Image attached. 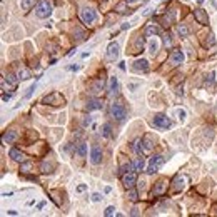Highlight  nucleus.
I'll return each instance as SVG.
<instances>
[{
    "label": "nucleus",
    "mask_w": 217,
    "mask_h": 217,
    "mask_svg": "<svg viewBox=\"0 0 217 217\" xmlns=\"http://www.w3.org/2000/svg\"><path fill=\"white\" fill-rule=\"evenodd\" d=\"M132 69H134L135 72H144V74H147V72H149V62H147L145 59H139V60H135V62H134Z\"/></svg>",
    "instance_id": "9b49d317"
},
{
    "label": "nucleus",
    "mask_w": 217,
    "mask_h": 217,
    "mask_svg": "<svg viewBox=\"0 0 217 217\" xmlns=\"http://www.w3.org/2000/svg\"><path fill=\"white\" fill-rule=\"evenodd\" d=\"M14 97V94H4V95H2V100H4V102H7V100H10V99Z\"/></svg>",
    "instance_id": "ea45409f"
},
{
    "label": "nucleus",
    "mask_w": 217,
    "mask_h": 217,
    "mask_svg": "<svg viewBox=\"0 0 217 217\" xmlns=\"http://www.w3.org/2000/svg\"><path fill=\"white\" fill-rule=\"evenodd\" d=\"M164 162H166V159H164L162 155H154V157L150 159V162H149V166H147V171H145V172H147L149 176H152V174H155V172L159 171L160 166H162Z\"/></svg>",
    "instance_id": "20e7f679"
},
{
    "label": "nucleus",
    "mask_w": 217,
    "mask_h": 217,
    "mask_svg": "<svg viewBox=\"0 0 217 217\" xmlns=\"http://www.w3.org/2000/svg\"><path fill=\"white\" fill-rule=\"evenodd\" d=\"M17 79H19V77L12 75V74H7L5 77H4V80H2V89L7 90V85H9L10 89H15L17 87Z\"/></svg>",
    "instance_id": "9d476101"
},
{
    "label": "nucleus",
    "mask_w": 217,
    "mask_h": 217,
    "mask_svg": "<svg viewBox=\"0 0 217 217\" xmlns=\"http://www.w3.org/2000/svg\"><path fill=\"white\" fill-rule=\"evenodd\" d=\"M9 155H10L12 160H15V162H24V159H25V155L22 154L20 150H17V149H10L9 150Z\"/></svg>",
    "instance_id": "f3484780"
},
{
    "label": "nucleus",
    "mask_w": 217,
    "mask_h": 217,
    "mask_svg": "<svg viewBox=\"0 0 217 217\" xmlns=\"http://www.w3.org/2000/svg\"><path fill=\"white\" fill-rule=\"evenodd\" d=\"M75 152H77L79 157H85V155H87V144H84V142L77 144V147H75Z\"/></svg>",
    "instance_id": "412c9836"
},
{
    "label": "nucleus",
    "mask_w": 217,
    "mask_h": 217,
    "mask_svg": "<svg viewBox=\"0 0 217 217\" xmlns=\"http://www.w3.org/2000/svg\"><path fill=\"white\" fill-rule=\"evenodd\" d=\"M157 50H159V44L155 42V39H152V40L149 42V52L152 54V55H155V54H157Z\"/></svg>",
    "instance_id": "393cba45"
},
{
    "label": "nucleus",
    "mask_w": 217,
    "mask_h": 217,
    "mask_svg": "<svg viewBox=\"0 0 217 217\" xmlns=\"http://www.w3.org/2000/svg\"><path fill=\"white\" fill-rule=\"evenodd\" d=\"M15 139H17V134L14 132V130H9V132H5V134H4V137H2L4 144H12V142H14Z\"/></svg>",
    "instance_id": "6ab92c4d"
},
{
    "label": "nucleus",
    "mask_w": 217,
    "mask_h": 217,
    "mask_svg": "<svg viewBox=\"0 0 217 217\" xmlns=\"http://www.w3.org/2000/svg\"><path fill=\"white\" fill-rule=\"evenodd\" d=\"M132 166H134L135 172H139V171H142V169L145 167V160L142 159V157H139V159H135L134 162H132Z\"/></svg>",
    "instance_id": "4be33fe9"
},
{
    "label": "nucleus",
    "mask_w": 217,
    "mask_h": 217,
    "mask_svg": "<svg viewBox=\"0 0 217 217\" xmlns=\"http://www.w3.org/2000/svg\"><path fill=\"white\" fill-rule=\"evenodd\" d=\"M166 189H167V184L164 181H160L159 184L154 187V194H155V196H160V194H164V191H166Z\"/></svg>",
    "instance_id": "5701e85b"
},
{
    "label": "nucleus",
    "mask_w": 217,
    "mask_h": 217,
    "mask_svg": "<svg viewBox=\"0 0 217 217\" xmlns=\"http://www.w3.org/2000/svg\"><path fill=\"white\" fill-rule=\"evenodd\" d=\"M100 199H102V197H100V194H94V196H92V201L94 202H99Z\"/></svg>",
    "instance_id": "37998d69"
},
{
    "label": "nucleus",
    "mask_w": 217,
    "mask_h": 217,
    "mask_svg": "<svg viewBox=\"0 0 217 217\" xmlns=\"http://www.w3.org/2000/svg\"><path fill=\"white\" fill-rule=\"evenodd\" d=\"M79 17H80V20L85 24V25H92L95 19H97V14L94 9H82V10L79 12Z\"/></svg>",
    "instance_id": "f03ea898"
},
{
    "label": "nucleus",
    "mask_w": 217,
    "mask_h": 217,
    "mask_svg": "<svg viewBox=\"0 0 217 217\" xmlns=\"http://www.w3.org/2000/svg\"><path fill=\"white\" fill-rule=\"evenodd\" d=\"M75 35H77V39H82V37H84V32L82 30H77V32H75Z\"/></svg>",
    "instance_id": "a18cd8bd"
},
{
    "label": "nucleus",
    "mask_w": 217,
    "mask_h": 217,
    "mask_svg": "<svg viewBox=\"0 0 217 217\" xmlns=\"http://www.w3.org/2000/svg\"><path fill=\"white\" fill-rule=\"evenodd\" d=\"M117 57H119V44L110 42V45L107 47V59L108 60H115Z\"/></svg>",
    "instance_id": "f8f14e48"
},
{
    "label": "nucleus",
    "mask_w": 217,
    "mask_h": 217,
    "mask_svg": "<svg viewBox=\"0 0 217 217\" xmlns=\"http://www.w3.org/2000/svg\"><path fill=\"white\" fill-rule=\"evenodd\" d=\"M117 12H119V14H124L125 12V4H119V5H117Z\"/></svg>",
    "instance_id": "a19ab883"
},
{
    "label": "nucleus",
    "mask_w": 217,
    "mask_h": 217,
    "mask_svg": "<svg viewBox=\"0 0 217 217\" xmlns=\"http://www.w3.org/2000/svg\"><path fill=\"white\" fill-rule=\"evenodd\" d=\"M177 34H179V37H187L191 34V30H189V27L186 24H179L177 25Z\"/></svg>",
    "instance_id": "aec40b11"
},
{
    "label": "nucleus",
    "mask_w": 217,
    "mask_h": 217,
    "mask_svg": "<svg viewBox=\"0 0 217 217\" xmlns=\"http://www.w3.org/2000/svg\"><path fill=\"white\" fill-rule=\"evenodd\" d=\"M17 77L20 79V80H27V79L30 77V72H29L27 69H20V70H19V74H17Z\"/></svg>",
    "instance_id": "cd10ccee"
},
{
    "label": "nucleus",
    "mask_w": 217,
    "mask_h": 217,
    "mask_svg": "<svg viewBox=\"0 0 217 217\" xmlns=\"http://www.w3.org/2000/svg\"><path fill=\"white\" fill-rule=\"evenodd\" d=\"M35 5V0H22V9L24 10H30Z\"/></svg>",
    "instance_id": "7c9ffc66"
},
{
    "label": "nucleus",
    "mask_w": 217,
    "mask_h": 217,
    "mask_svg": "<svg viewBox=\"0 0 217 217\" xmlns=\"http://www.w3.org/2000/svg\"><path fill=\"white\" fill-rule=\"evenodd\" d=\"M184 52L179 50V49H176V50L171 52V55H169V60H171L172 65H181L182 62H184Z\"/></svg>",
    "instance_id": "6e6552de"
},
{
    "label": "nucleus",
    "mask_w": 217,
    "mask_h": 217,
    "mask_svg": "<svg viewBox=\"0 0 217 217\" xmlns=\"http://www.w3.org/2000/svg\"><path fill=\"white\" fill-rule=\"evenodd\" d=\"M117 92H119V80H117V77H110L108 79V94L115 95Z\"/></svg>",
    "instance_id": "ddd939ff"
},
{
    "label": "nucleus",
    "mask_w": 217,
    "mask_h": 217,
    "mask_svg": "<svg viewBox=\"0 0 217 217\" xmlns=\"http://www.w3.org/2000/svg\"><path fill=\"white\" fill-rule=\"evenodd\" d=\"M20 172L22 174H30L32 172V164L30 162H24V164L20 166Z\"/></svg>",
    "instance_id": "c756f323"
},
{
    "label": "nucleus",
    "mask_w": 217,
    "mask_h": 217,
    "mask_svg": "<svg viewBox=\"0 0 217 217\" xmlns=\"http://www.w3.org/2000/svg\"><path fill=\"white\" fill-rule=\"evenodd\" d=\"M104 214H105V216H107V217L114 216V214H115V207H112V206H110V207H107V209H105V212H104Z\"/></svg>",
    "instance_id": "e433bc0d"
},
{
    "label": "nucleus",
    "mask_w": 217,
    "mask_h": 217,
    "mask_svg": "<svg viewBox=\"0 0 217 217\" xmlns=\"http://www.w3.org/2000/svg\"><path fill=\"white\" fill-rule=\"evenodd\" d=\"M152 147H154V142L150 140V137H145V139L142 140V154L150 152V150H152Z\"/></svg>",
    "instance_id": "a211bd4d"
},
{
    "label": "nucleus",
    "mask_w": 217,
    "mask_h": 217,
    "mask_svg": "<svg viewBox=\"0 0 217 217\" xmlns=\"http://www.w3.org/2000/svg\"><path fill=\"white\" fill-rule=\"evenodd\" d=\"M194 15H196V19L199 20V24H202V25L209 24V17H207V14H206L204 10L197 9V10H194Z\"/></svg>",
    "instance_id": "4468645a"
},
{
    "label": "nucleus",
    "mask_w": 217,
    "mask_h": 217,
    "mask_svg": "<svg viewBox=\"0 0 217 217\" xmlns=\"http://www.w3.org/2000/svg\"><path fill=\"white\" fill-rule=\"evenodd\" d=\"M35 14L39 19H47L52 15V5L49 0H40L35 7Z\"/></svg>",
    "instance_id": "f257e3e1"
},
{
    "label": "nucleus",
    "mask_w": 217,
    "mask_h": 217,
    "mask_svg": "<svg viewBox=\"0 0 217 217\" xmlns=\"http://www.w3.org/2000/svg\"><path fill=\"white\" fill-rule=\"evenodd\" d=\"M135 2H139V0H127V4H135Z\"/></svg>",
    "instance_id": "de8ad7c7"
},
{
    "label": "nucleus",
    "mask_w": 217,
    "mask_h": 217,
    "mask_svg": "<svg viewBox=\"0 0 217 217\" xmlns=\"http://www.w3.org/2000/svg\"><path fill=\"white\" fill-rule=\"evenodd\" d=\"M102 87H104V84L100 82V80H99V82H95V84L92 85V92L95 94V95H97V94L102 92Z\"/></svg>",
    "instance_id": "473e14b6"
},
{
    "label": "nucleus",
    "mask_w": 217,
    "mask_h": 217,
    "mask_svg": "<svg viewBox=\"0 0 217 217\" xmlns=\"http://www.w3.org/2000/svg\"><path fill=\"white\" fill-rule=\"evenodd\" d=\"M35 89H37V82H35V84H32V85H30V89H29V92H27V95H25V97H27V99L30 97L32 94H34V90H35Z\"/></svg>",
    "instance_id": "4c0bfd02"
},
{
    "label": "nucleus",
    "mask_w": 217,
    "mask_h": 217,
    "mask_svg": "<svg viewBox=\"0 0 217 217\" xmlns=\"http://www.w3.org/2000/svg\"><path fill=\"white\" fill-rule=\"evenodd\" d=\"M85 189H87V186H84V184H82V186H79V187H77V192H84Z\"/></svg>",
    "instance_id": "c03bdc74"
},
{
    "label": "nucleus",
    "mask_w": 217,
    "mask_h": 217,
    "mask_svg": "<svg viewBox=\"0 0 217 217\" xmlns=\"http://www.w3.org/2000/svg\"><path fill=\"white\" fill-rule=\"evenodd\" d=\"M177 115H179V119L181 120L186 119V112H184V110H177Z\"/></svg>",
    "instance_id": "79ce46f5"
},
{
    "label": "nucleus",
    "mask_w": 217,
    "mask_h": 217,
    "mask_svg": "<svg viewBox=\"0 0 217 217\" xmlns=\"http://www.w3.org/2000/svg\"><path fill=\"white\" fill-rule=\"evenodd\" d=\"M90 162L94 166H99L102 162V147L99 144H94L92 149H90Z\"/></svg>",
    "instance_id": "423d86ee"
},
{
    "label": "nucleus",
    "mask_w": 217,
    "mask_h": 217,
    "mask_svg": "<svg viewBox=\"0 0 217 217\" xmlns=\"http://www.w3.org/2000/svg\"><path fill=\"white\" fill-rule=\"evenodd\" d=\"M127 197H129V199H130L132 202H135V201H137V192L130 189V191H129V194H127Z\"/></svg>",
    "instance_id": "c9c22d12"
},
{
    "label": "nucleus",
    "mask_w": 217,
    "mask_h": 217,
    "mask_svg": "<svg viewBox=\"0 0 217 217\" xmlns=\"http://www.w3.org/2000/svg\"><path fill=\"white\" fill-rule=\"evenodd\" d=\"M216 214H217V206H216Z\"/></svg>",
    "instance_id": "09e8293b"
},
{
    "label": "nucleus",
    "mask_w": 217,
    "mask_h": 217,
    "mask_svg": "<svg viewBox=\"0 0 217 217\" xmlns=\"http://www.w3.org/2000/svg\"><path fill=\"white\" fill-rule=\"evenodd\" d=\"M137 87H139L137 84H129V89H130V90H134V89H137Z\"/></svg>",
    "instance_id": "49530a36"
},
{
    "label": "nucleus",
    "mask_w": 217,
    "mask_h": 217,
    "mask_svg": "<svg viewBox=\"0 0 217 217\" xmlns=\"http://www.w3.org/2000/svg\"><path fill=\"white\" fill-rule=\"evenodd\" d=\"M132 171H134V166H132V164H124V166L119 169V174H120V176H124V174L132 172Z\"/></svg>",
    "instance_id": "bb28decb"
},
{
    "label": "nucleus",
    "mask_w": 217,
    "mask_h": 217,
    "mask_svg": "<svg viewBox=\"0 0 217 217\" xmlns=\"http://www.w3.org/2000/svg\"><path fill=\"white\" fill-rule=\"evenodd\" d=\"M104 104L99 100V99H90L87 102V110H100Z\"/></svg>",
    "instance_id": "dca6fc26"
},
{
    "label": "nucleus",
    "mask_w": 217,
    "mask_h": 217,
    "mask_svg": "<svg viewBox=\"0 0 217 217\" xmlns=\"http://www.w3.org/2000/svg\"><path fill=\"white\" fill-rule=\"evenodd\" d=\"M145 45V40H144V37H139L137 40H135V50L134 52H140V49Z\"/></svg>",
    "instance_id": "72a5a7b5"
},
{
    "label": "nucleus",
    "mask_w": 217,
    "mask_h": 217,
    "mask_svg": "<svg viewBox=\"0 0 217 217\" xmlns=\"http://www.w3.org/2000/svg\"><path fill=\"white\" fill-rule=\"evenodd\" d=\"M186 182H187V177H182V176H177L174 179V191H182L186 187Z\"/></svg>",
    "instance_id": "2eb2a0df"
},
{
    "label": "nucleus",
    "mask_w": 217,
    "mask_h": 217,
    "mask_svg": "<svg viewBox=\"0 0 217 217\" xmlns=\"http://www.w3.org/2000/svg\"><path fill=\"white\" fill-rule=\"evenodd\" d=\"M162 40H164V47H166V49H169V47L172 45V39H171V35H164V37H162Z\"/></svg>",
    "instance_id": "f704fd0d"
},
{
    "label": "nucleus",
    "mask_w": 217,
    "mask_h": 217,
    "mask_svg": "<svg viewBox=\"0 0 217 217\" xmlns=\"http://www.w3.org/2000/svg\"><path fill=\"white\" fill-rule=\"evenodd\" d=\"M206 89H209V90H212V89H214V72H211L209 75H207V79H206Z\"/></svg>",
    "instance_id": "a878e982"
},
{
    "label": "nucleus",
    "mask_w": 217,
    "mask_h": 217,
    "mask_svg": "<svg viewBox=\"0 0 217 217\" xmlns=\"http://www.w3.org/2000/svg\"><path fill=\"white\" fill-rule=\"evenodd\" d=\"M145 34H147V35H159L160 29L157 25H147L145 27Z\"/></svg>",
    "instance_id": "b1692460"
},
{
    "label": "nucleus",
    "mask_w": 217,
    "mask_h": 217,
    "mask_svg": "<svg viewBox=\"0 0 217 217\" xmlns=\"http://www.w3.org/2000/svg\"><path fill=\"white\" fill-rule=\"evenodd\" d=\"M90 122H92V117H90V115H85V119H84V127L90 125Z\"/></svg>",
    "instance_id": "58836bf2"
},
{
    "label": "nucleus",
    "mask_w": 217,
    "mask_h": 217,
    "mask_svg": "<svg viewBox=\"0 0 217 217\" xmlns=\"http://www.w3.org/2000/svg\"><path fill=\"white\" fill-rule=\"evenodd\" d=\"M135 182H137V174L135 172H127L122 176V184H124L127 189H132L135 186Z\"/></svg>",
    "instance_id": "1a4fd4ad"
},
{
    "label": "nucleus",
    "mask_w": 217,
    "mask_h": 217,
    "mask_svg": "<svg viewBox=\"0 0 217 217\" xmlns=\"http://www.w3.org/2000/svg\"><path fill=\"white\" fill-rule=\"evenodd\" d=\"M40 169H42V172H44V174H49V172L54 171V164H52V162H44Z\"/></svg>",
    "instance_id": "c85d7f7f"
},
{
    "label": "nucleus",
    "mask_w": 217,
    "mask_h": 217,
    "mask_svg": "<svg viewBox=\"0 0 217 217\" xmlns=\"http://www.w3.org/2000/svg\"><path fill=\"white\" fill-rule=\"evenodd\" d=\"M152 124H154L157 129H169V127L172 125V122H171V119H169L166 114H155Z\"/></svg>",
    "instance_id": "39448f33"
},
{
    "label": "nucleus",
    "mask_w": 217,
    "mask_h": 217,
    "mask_svg": "<svg viewBox=\"0 0 217 217\" xmlns=\"http://www.w3.org/2000/svg\"><path fill=\"white\" fill-rule=\"evenodd\" d=\"M44 104H50V105H64V102H65V99L60 95V94H50V95H47V97H44V100H42Z\"/></svg>",
    "instance_id": "0eeeda50"
},
{
    "label": "nucleus",
    "mask_w": 217,
    "mask_h": 217,
    "mask_svg": "<svg viewBox=\"0 0 217 217\" xmlns=\"http://www.w3.org/2000/svg\"><path fill=\"white\" fill-rule=\"evenodd\" d=\"M110 115L115 120H124L125 119V107L122 102H114L110 105Z\"/></svg>",
    "instance_id": "7ed1b4c3"
},
{
    "label": "nucleus",
    "mask_w": 217,
    "mask_h": 217,
    "mask_svg": "<svg viewBox=\"0 0 217 217\" xmlns=\"http://www.w3.org/2000/svg\"><path fill=\"white\" fill-rule=\"evenodd\" d=\"M110 130H112L110 129V124H104L102 125V135L104 137H107V139L108 137H112V132H110Z\"/></svg>",
    "instance_id": "2f4dec72"
}]
</instances>
